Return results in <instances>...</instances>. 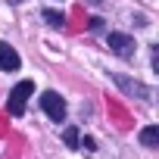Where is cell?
<instances>
[{"mask_svg":"<svg viewBox=\"0 0 159 159\" xmlns=\"http://www.w3.org/2000/svg\"><path fill=\"white\" fill-rule=\"evenodd\" d=\"M0 69L3 72H16L19 69V53L10 44H0Z\"/></svg>","mask_w":159,"mask_h":159,"instance_id":"5b68a950","label":"cell"},{"mask_svg":"<svg viewBox=\"0 0 159 159\" xmlns=\"http://www.w3.org/2000/svg\"><path fill=\"white\" fill-rule=\"evenodd\" d=\"M62 137H66V143H69V147H78V128H66V134H62Z\"/></svg>","mask_w":159,"mask_h":159,"instance_id":"ba28073f","label":"cell"},{"mask_svg":"<svg viewBox=\"0 0 159 159\" xmlns=\"http://www.w3.org/2000/svg\"><path fill=\"white\" fill-rule=\"evenodd\" d=\"M44 19H47L53 28H59V25L66 22V19H62V13H56V10H44Z\"/></svg>","mask_w":159,"mask_h":159,"instance_id":"52a82bcc","label":"cell"},{"mask_svg":"<svg viewBox=\"0 0 159 159\" xmlns=\"http://www.w3.org/2000/svg\"><path fill=\"white\" fill-rule=\"evenodd\" d=\"M41 106H44V112H47L53 122H62V119H66V100H62L56 91L41 94Z\"/></svg>","mask_w":159,"mask_h":159,"instance_id":"7a4b0ae2","label":"cell"},{"mask_svg":"<svg viewBox=\"0 0 159 159\" xmlns=\"http://www.w3.org/2000/svg\"><path fill=\"white\" fill-rule=\"evenodd\" d=\"M109 50H112L116 56H122V59H131V56H134V41H131L128 34L112 31V34H109Z\"/></svg>","mask_w":159,"mask_h":159,"instance_id":"3957f363","label":"cell"},{"mask_svg":"<svg viewBox=\"0 0 159 159\" xmlns=\"http://www.w3.org/2000/svg\"><path fill=\"white\" fill-rule=\"evenodd\" d=\"M31 94H34V84H31V81H19V84L10 91V100H7L10 116H22V112H25V103H28Z\"/></svg>","mask_w":159,"mask_h":159,"instance_id":"6da1fadb","label":"cell"},{"mask_svg":"<svg viewBox=\"0 0 159 159\" xmlns=\"http://www.w3.org/2000/svg\"><path fill=\"white\" fill-rule=\"evenodd\" d=\"M116 84H119L125 94H131V97H140V100H153V91H150L147 84H140V81H131V78H125V75H116Z\"/></svg>","mask_w":159,"mask_h":159,"instance_id":"277c9868","label":"cell"},{"mask_svg":"<svg viewBox=\"0 0 159 159\" xmlns=\"http://www.w3.org/2000/svg\"><path fill=\"white\" fill-rule=\"evenodd\" d=\"M140 143H143V147H156V143H159V128H156V125L143 128V131H140Z\"/></svg>","mask_w":159,"mask_h":159,"instance_id":"8992f818","label":"cell"}]
</instances>
